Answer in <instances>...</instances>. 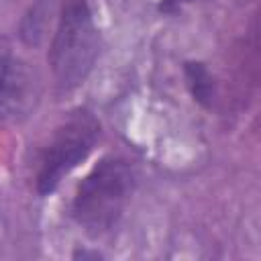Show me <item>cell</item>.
I'll return each instance as SVG.
<instances>
[{
	"label": "cell",
	"mask_w": 261,
	"mask_h": 261,
	"mask_svg": "<svg viewBox=\"0 0 261 261\" xmlns=\"http://www.w3.org/2000/svg\"><path fill=\"white\" fill-rule=\"evenodd\" d=\"M137 186L135 167L122 157H102L94 169L77 184L71 202L73 220L90 234L108 232L124 212Z\"/></svg>",
	"instance_id": "cell-1"
},
{
	"label": "cell",
	"mask_w": 261,
	"mask_h": 261,
	"mask_svg": "<svg viewBox=\"0 0 261 261\" xmlns=\"http://www.w3.org/2000/svg\"><path fill=\"white\" fill-rule=\"evenodd\" d=\"M100 53V35L86 0H63L49 49V63L61 90H73L90 75Z\"/></svg>",
	"instance_id": "cell-2"
},
{
	"label": "cell",
	"mask_w": 261,
	"mask_h": 261,
	"mask_svg": "<svg viewBox=\"0 0 261 261\" xmlns=\"http://www.w3.org/2000/svg\"><path fill=\"white\" fill-rule=\"evenodd\" d=\"M100 135V122L88 110L71 112L53 133L37 173V190L47 196L57 190L61 179L75 169L94 149Z\"/></svg>",
	"instance_id": "cell-3"
},
{
	"label": "cell",
	"mask_w": 261,
	"mask_h": 261,
	"mask_svg": "<svg viewBox=\"0 0 261 261\" xmlns=\"http://www.w3.org/2000/svg\"><path fill=\"white\" fill-rule=\"evenodd\" d=\"M31 75L14 55L10 43L0 37V118L16 114L29 100Z\"/></svg>",
	"instance_id": "cell-4"
},
{
	"label": "cell",
	"mask_w": 261,
	"mask_h": 261,
	"mask_svg": "<svg viewBox=\"0 0 261 261\" xmlns=\"http://www.w3.org/2000/svg\"><path fill=\"white\" fill-rule=\"evenodd\" d=\"M184 73H186V80H188L194 100L208 108L212 104V96H214V82H212V75L206 69V65L200 61H188L184 65Z\"/></svg>",
	"instance_id": "cell-5"
},
{
	"label": "cell",
	"mask_w": 261,
	"mask_h": 261,
	"mask_svg": "<svg viewBox=\"0 0 261 261\" xmlns=\"http://www.w3.org/2000/svg\"><path fill=\"white\" fill-rule=\"evenodd\" d=\"M186 2H192V0H163L161 4H159V8L163 10V12H175L181 4H186Z\"/></svg>",
	"instance_id": "cell-6"
}]
</instances>
